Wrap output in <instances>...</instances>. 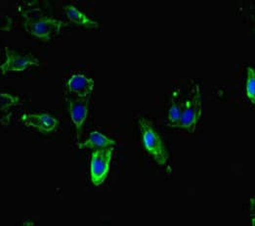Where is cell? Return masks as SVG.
I'll use <instances>...</instances> for the list:
<instances>
[{
	"label": "cell",
	"mask_w": 255,
	"mask_h": 226,
	"mask_svg": "<svg viewBox=\"0 0 255 226\" xmlns=\"http://www.w3.org/2000/svg\"><path fill=\"white\" fill-rule=\"evenodd\" d=\"M138 125L141 132L142 143L147 153L153 157V160L159 166L166 165L169 158L168 152L160 135L155 130L153 123L146 118H141L138 121Z\"/></svg>",
	"instance_id": "6da1fadb"
},
{
	"label": "cell",
	"mask_w": 255,
	"mask_h": 226,
	"mask_svg": "<svg viewBox=\"0 0 255 226\" xmlns=\"http://www.w3.org/2000/svg\"><path fill=\"white\" fill-rule=\"evenodd\" d=\"M25 17V28L30 35L43 41H48L58 35L64 26H69L68 23L43 16H33L29 13H23Z\"/></svg>",
	"instance_id": "7a4b0ae2"
},
{
	"label": "cell",
	"mask_w": 255,
	"mask_h": 226,
	"mask_svg": "<svg viewBox=\"0 0 255 226\" xmlns=\"http://www.w3.org/2000/svg\"><path fill=\"white\" fill-rule=\"evenodd\" d=\"M203 112V100L200 84H195L187 98L184 107V112L179 125V128H183L190 133L196 131L197 125L201 119Z\"/></svg>",
	"instance_id": "3957f363"
},
{
	"label": "cell",
	"mask_w": 255,
	"mask_h": 226,
	"mask_svg": "<svg viewBox=\"0 0 255 226\" xmlns=\"http://www.w3.org/2000/svg\"><path fill=\"white\" fill-rule=\"evenodd\" d=\"M114 147L95 150L91 157V181L95 186H100L107 179Z\"/></svg>",
	"instance_id": "277c9868"
},
{
	"label": "cell",
	"mask_w": 255,
	"mask_h": 226,
	"mask_svg": "<svg viewBox=\"0 0 255 226\" xmlns=\"http://www.w3.org/2000/svg\"><path fill=\"white\" fill-rule=\"evenodd\" d=\"M6 62L0 66L1 74L5 75L7 72H22L31 67H39V60L31 53L21 55L9 47H5Z\"/></svg>",
	"instance_id": "5b68a950"
},
{
	"label": "cell",
	"mask_w": 255,
	"mask_h": 226,
	"mask_svg": "<svg viewBox=\"0 0 255 226\" xmlns=\"http://www.w3.org/2000/svg\"><path fill=\"white\" fill-rule=\"evenodd\" d=\"M21 122L27 127L36 128L43 133H51L59 126L58 120L47 114H24Z\"/></svg>",
	"instance_id": "8992f818"
},
{
	"label": "cell",
	"mask_w": 255,
	"mask_h": 226,
	"mask_svg": "<svg viewBox=\"0 0 255 226\" xmlns=\"http://www.w3.org/2000/svg\"><path fill=\"white\" fill-rule=\"evenodd\" d=\"M89 101H90V96L86 98L69 99L70 114H71L72 121L77 129V139L80 138L82 127L87 119Z\"/></svg>",
	"instance_id": "52a82bcc"
},
{
	"label": "cell",
	"mask_w": 255,
	"mask_h": 226,
	"mask_svg": "<svg viewBox=\"0 0 255 226\" xmlns=\"http://www.w3.org/2000/svg\"><path fill=\"white\" fill-rule=\"evenodd\" d=\"M94 87V80L83 75H74L68 81V88L71 93L76 94L78 98L89 97Z\"/></svg>",
	"instance_id": "ba28073f"
},
{
	"label": "cell",
	"mask_w": 255,
	"mask_h": 226,
	"mask_svg": "<svg viewBox=\"0 0 255 226\" xmlns=\"http://www.w3.org/2000/svg\"><path fill=\"white\" fill-rule=\"evenodd\" d=\"M117 146V142L98 131H93L90 133V137L84 142L78 144L80 149H95L101 150L110 147Z\"/></svg>",
	"instance_id": "9c48e42d"
},
{
	"label": "cell",
	"mask_w": 255,
	"mask_h": 226,
	"mask_svg": "<svg viewBox=\"0 0 255 226\" xmlns=\"http://www.w3.org/2000/svg\"><path fill=\"white\" fill-rule=\"evenodd\" d=\"M184 107L185 103L182 100L180 91L176 90L172 95L168 109V126L171 127H179L184 112Z\"/></svg>",
	"instance_id": "30bf717a"
},
{
	"label": "cell",
	"mask_w": 255,
	"mask_h": 226,
	"mask_svg": "<svg viewBox=\"0 0 255 226\" xmlns=\"http://www.w3.org/2000/svg\"><path fill=\"white\" fill-rule=\"evenodd\" d=\"M65 12L69 18V20L75 24L90 29H98L99 24L88 18L85 14L81 13L76 7L72 5H67L64 7Z\"/></svg>",
	"instance_id": "8fae6325"
},
{
	"label": "cell",
	"mask_w": 255,
	"mask_h": 226,
	"mask_svg": "<svg viewBox=\"0 0 255 226\" xmlns=\"http://www.w3.org/2000/svg\"><path fill=\"white\" fill-rule=\"evenodd\" d=\"M247 84H246V91L247 95L250 101L255 105V71L248 67L247 69Z\"/></svg>",
	"instance_id": "7c38bea8"
},
{
	"label": "cell",
	"mask_w": 255,
	"mask_h": 226,
	"mask_svg": "<svg viewBox=\"0 0 255 226\" xmlns=\"http://www.w3.org/2000/svg\"><path fill=\"white\" fill-rule=\"evenodd\" d=\"M19 98L18 97H13L9 94L2 93L1 94V112L2 114L6 112L10 107H14L19 103Z\"/></svg>",
	"instance_id": "4fadbf2b"
}]
</instances>
